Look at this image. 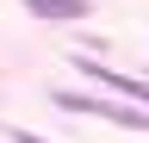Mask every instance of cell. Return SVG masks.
<instances>
[{
    "label": "cell",
    "instance_id": "cell-1",
    "mask_svg": "<svg viewBox=\"0 0 149 143\" xmlns=\"http://www.w3.org/2000/svg\"><path fill=\"white\" fill-rule=\"evenodd\" d=\"M56 106L68 112H93V118H112L124 131H149V106H112V100H87V93H56Z\"/></svg>",
    "mask_w": 149,
    "mask_h": 143
},
{
    "label": "cell",
    "instance_id": "cell-2",
    "mask_svg": "<svg viewBox=\"0 0 149 143\" xmlns=\"http://www.w3.org/2000/svg\"><path fill=\"white\" fill-rule=\"evenodd\" d=\"M81 75H87V81H100V87H112V93H124V100H137V106H149V81L112 75V68H106V62H93V56H81Z\"/></svg>",
    "mask_w": 149,
    "mask_h": 143
},
{
    "label": "cell",
    "instance_id": "cell-3",
    "mask_svg": "<svg viewBox=\"0 0 149 143\" xmlns=\"http://www.w3.org/2000/svg\"><path fill=\"white\" fill-rule=\"evenodd\" d=\"M37 19H87V0H25Z\"/></svg>",
    "mask_w": 149,
    "mask_h": 143
},
{
    "label": "cell",
    "instance_id": "cell-4",
    "mask_svg": "<svg viewBox=\"0 0 149 143\" xmlns=\"http://www.w3.org/2000/svg\"><path fill=\"white\" fill-rule=\"evenodd\" d=\"M13 143H44V137H37V131H13Z\"/></svg>",
    "mask_w": 149,
    "mask_h": 143
}]
</instances>
